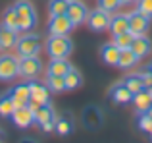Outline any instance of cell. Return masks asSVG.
<instances>
[{
    "instance_id": "1",
    "label": "cell",
    "mask_w": 152,
    "mask_h": 143,
    "mask_svg": "<svg viewBox=\"0 0 152 143\" xmlns=\"http://www.w3.org/2000/svg\"><path fill=\"white\" fill-rule=\"evenodd\" d=\"M15 12H18V31L25 33V31H33L37 25V10L29 0H18L14 4Z\"/></svg>"
},
{
    "instance_id": "2",
    "label": "cell",
    "mask_w": 152,
    "mask_h": 143,
    "mask_svg": "<svg viewBox=\"0 0 152 143\" xmlns=\"http://www.w3.org/2000/svg\"><path fill=\"white\" fill-rule=\"evenodd\" d=\"M45 49L50 58H67L73 52V41L69 35H50Z\"/></svg>"
},
{
    "instance_id": "3",
    "label": "cell",
    "mask_w": 152,
    "mask_h": 143,
    "mask_svg": "<svg viewBox=\"0 0 152 143\" xmlns=\"http://www.w3.org/2000/svg\"><path fill=\"white\" fill-rule=\"evenodd\" d=\"M42 46L45 45H42L41 35L25 31L23 35H19L15 50H18V56H37V54H41Z\"/></svg>"
},
{
    "instance_id": "4",
    "label": "cell",
    "mask_w": 152,
    "mask_h": 143,
    "mask_svg": "<svg viewBox=\"0 0 152 143\" xmlns=\"http://www.w3.org/2000/svg\"><path fill=\"white\" fill-rule=\"evenodd\" d=\"M19 75V56L4 52L0 54V81L10 83Z\"/></svg>"
},
{
    "instance_id": "5",
    "label": "cell",
    "mask_w": 152,
    "mask_h": 143,
    "mask_svg": "<svg viewBox=\"0 0 152 143\" xmlns=\"http://www.w3.org/2000/svg\"><path fill=\"white\" fill-rule=\"evenodd\" d=\"M42 68H45V64L39 58V54L37 56H19V75L27 81L37 77L42 72Z\"/></svg>"
},
{
    "instance_id": "6",
    "label": "cell",
    "mask_w": 152,
    "mask_h": 143,
    "mask_svg": "<svg viewBox=\"0 0 152 143\" xmlns=\"http://www.w3.org/2000/svg\"><path fill=\"white\" fill-rule=\"evenodd\" d=\"M110 12L102 10V8H94V10H89V15H87V25H89L91 31H94V33H102V31L108 29V25H110Z\"/></svg>"
},
{
    "instance_id": "7",
    "label": "cell",
    "mask_w": 152,
    "mask_h": 143,
    "mask_svg": "<svg viewBox=\"0 0 152 143\" xmlns=\"http://www.w3.org/2000/svg\"><path fill=\"white\" fill-rule=\"evenodd\" d=\"M54 122H56V112L50 102H45V105H41L35 110V124L41 126L42 132H52L54 130Z\"/></svg>"
},
{
    "instance_id": "8",
    "label": "cell",
    "mask_w": 152,
    "mask_h": 143,
    "mask_svg": "<svg viewBox=\"0 0 152 143\" xmlns=\"http://www.w3.org/2000/svg\"><path fill=\"white\" fill-rule=\"evenodd\" d=\"M127 18H129V31L133 35H146L148 33V27H150V15L142 14V12L139 10H133L127 14Z\"/></svg>"
},
{
    "instance_id": "9",
    "label": "cell",
    "mask_w": 152,
    "mask_h": 143,
    "mask_svg": "<svg viewBox=\"0 0 152 143\" xmlns=\"http://www.w3.org/2000/svg\"><path fill=\"white\" fill-rule=\"evenodd\" d=\"M73 29H75L73 21L66 14L50 15V19H48V33L50 35H69Z\"/></svg>"
},
{
    "instance_id": "10",
    "label": "cell",
    "mask_w": 152,
    "mask_h": 143,
    "mask_svg": "<svg viewBox=\"0 0 152 143\" xmlns=\"http://www.w3.org/2000/svg\"><path fill=\"white\" fill-rule=\"evenodd\" d=\"M81 122L87 130H98L104 122V112L100 110V106L89 105L81 114Z\"/></svg>"
},
{
    "instance_id": "11",
    "label": "cell",
    "mask_w": 152,
    "mask_h": 143,
    "mask_svg": "<svg viewBox=\"0 0 152 143\" xmlns=\"http://www.w3.org/2000/svg\"><path fill=\"white\" fill-rule=\"evenodd\" d=\"M66 15L73 21V25H81V23L87 21V15H89V8L81 2V0H69L67 4V10H66Z\"/></svg>"
},
{
    "instance_id": "12",
    "label": "cell",
    "mask_w": 152,
    "mask_h": 143,
    "mask_svg": "<svg viewBox=\"0 0 152 143\" xmlns=\"http://www.w3.org/2000/svg\"><path fill=\"white\" fill-rule=\"evenodd\" d=\"M12 122H14L18 128L27 130V128H31V126L35 124V112L27 105L25 106H18V108L14 110V114H12Z\"/></svg>"
},
{
    "instance_id": "13",
    "label": "cell",
    "mask_w": 152,
    "mask_h": 143,
    "mask_svg": "<svg viewBox=\"0 0 152 143\" xmlns=\"http://www.w3.org/2000/svg\"><path fill=\"white\" fill-rule=\"evenodd\" d=\"M8 95L12 97L15 108H18V106H25L27 102H29V99H31V95H29V81H19V83H15V85L8 91Z\"/></svg>"
},
{
    "instance_id": "14",
    "label": "cell",
    "mask_w": 152,
    "mask_h": 143,
    "mask_svg": "<svg viewBox=\"0 0 152 143\" xmlns=\"http://www.w3.org/2000/svg\"><path fill=\"white\" fill-rule=\"evenodd\" d=\"M18 39H19V31L18 29L0 23V50H12V49H15Z\"/></svg>"
},
{
    "instance_id": "15",
    "label": "cell",
    "mask_w": 152,
    "mask_h": 143,
    "mask_svg": "<svg viewBox=\"0 0 152 143\" xmlns=\"http://www.w3.org/2000/svg\"><path fill=\"white\" fill-rule=\"evenodd\" d=\"M29 95L31 101H37L39 105H45V102H50V91L46 87V83H41L35 79H29Z\"/></svg>"
},
{
    "instance_id": "16",
    "label": "cell",
    "mask_w": 152,
    "mask_h": 143,
    "mask_svg": "<svg viewBox=\"0 0 152 143\" xmlns=\"http://www.w3.org/2000/svg\"><path fill=\"white\" fill-rule=\"evenodd\" d=\"M110 99L115 105H129L131 99H133V93L127 89V85L123 81H118L110 87Z\"/></svg>"
},
{
    "instance_id": "17",
    "label": "cell",
    "mask_w": 152,
    "mask_h": 143,
    "mask_svg": "<svg viewBox=\"0 0 152 143\" xmlns=\"http://www.w3.org/2000/svg\"><path fill=\"white\" fill-rule=\"evenodd\" d=\"M108 31L112 33V37L114 35H119V33H125V31H129V18H127V14H112L110 15V25H108Z\"/></svg>"
},
{
    "instance_id": "18",
    "label": "cell",
    "mask_w": 152,
    "mask_h": 143,
    "mask_svg": "<svg viewBox=\"0 0 152 143\" xmlns=\"http://www.w3.org/2000/svg\"><path fill=\"white\" fill-rule=\"evenodd\" d=\"M100 58L104 64L108 66H118V60H119V49L114 41L110 43H104L100 46Z\"/></svg>"
},
{
    "instance_id": "19",
    "label": "cell",
    "mask_w": 152,
    "mask_h": 143,
    "mask_svg": "<svg viewBox=\"0 0 152 143\" xmlns=\"http://www.w3.org/2000/svg\"><path fill=\"white\" fill-rule=\"evenodd\" d=\"M131 102H133V106H135V110H137L139 114H142V112H146V110L152 106V95H150V91L146 89H141L139 93H135L133 95V99H131Z\"/></svg>"
},
{
    "instance_id": "20",
    "label": "cell",
    "mask_w": 152,
    "mask_h": 143,
    "mask_svg": "<svg viewBox=\"0 0 152 143\" xmlns=\"http://www.w3.org/2000/svg\"><path fill=\"white\" fill-rule=\"evenodd\" d=\"M54 130H56V133H58V136H69V133H73V130H75L73 116H71L69 112L62 114V116H56Z\"/></svg>"
},
{
    "instance_id": "21",
    "label": "cell",
    "mask_w": 152,
    "mask_h": 143,
    "mask_svg": "<svg viewBox=\"0 0 152 143\" xmlns=\"http://www.w3.org/2000/svg\"><path fill=\"white\" fill-rule=\"evenodd\" d=\"M131 50L137 54L139 58H145L150 54L152 50V45H150V39L146 35H135L133 43H131Z\"/></svg>"
},
{
    "instance_id": "22",
    "label": "cell",
    "mask_w": 152,
    "mask_h": 143,
    "mask_svg": "<svg viewBox=\"0 0 152 143\" xmlns=\"http://www.w3.org/2000/svg\"><path fill=\"white\" fill-rule=\"evenodd\" d=\"M139 62H141V58H139L131 49H123V50H119L118 68H121V70H131V68H135Z\"/></svg>"
},
{
    "instance_id": "23",
    "label": "cell",
    "mask_w": 152,
    "mask_h": 143,
    "mask_svg": "<svg viewBox=\"0 0 152 143\" xmlns=\"http://www.w3.org/2000/svg\"><path fill=\"white\" fill-rule=\"evenodd\" d=\"M123 83L127 85V89L131 91V93H139L141 89H145V79H142L141 72H131V74H127L125 77H123Z\"/></svg>"
},
{
    "instance_id": "24",
    "label": "cell",
    "mask_w": 152,
    "mask_h": 143,
    "mask_svg": "<svg viewBox=\"0 0 152 143\" xmlns=\"http://www.w3.org/2000/svg\"><path fill=\"white\" fill-rule=\"evenodd\" d=\"M73 66L67 58H50V64H48V74L54 75H66Z\"/></svg>"
},
{
    "instance_id": "25",
    "label": "cell",
    "mask_w": 152,
    "mask_h": 143,
    "mask_svg": "<svg viewBox=\"0 0 152 143\" xmlns=\"http://www.w3.org/2000/svg\"><path fill=\"white\" fill-rule=\"evenodd\" d=\"M64 81H66V91H75V89H79V87L83 85V75L75 68H71L66 75H64Z\"/></svg>"
},
{
    "instance_id": "26",
    "label": "cell",
    "mask_w": 152,
    "mask_h": 143,
    "mask_svg": "<svg viewBox=\"0 0 152 143\" xmlns=\"http://www.w3.org/2000/svg\"><path fill=\"white\" fill-rule=\"evenodd\" d=\"M46 87H48L50 93H62L66 91V81H64V75H54V74H46Z\"/></svg>"
},
{
    "instance_id": "27",
    "label": "cell",
    "mask_w": 152,
    "mask_h": 143,
    "mask_svg": "<svg viewBox=\"0 0 152 143\" xmlns=\"http://www.w3.org/2000/svg\"><path fill=\"white\" fill-rule=\"evenodd\" d=\"M14 110H15V105H14V101H12V97L8 93L2 95V97H0V116L2 118H12Z\"/></svg>"
},
{
    "instance_id": "28",
    "label": "cell",
    "mask_w": 152,
    "mask_h": 143,
    "mask_svg": "<svg viewBox=\"0 0 152 143\" xmlns=\"http://www.w3.org/2000/svg\"><path fill=\"white\" fill-rule=\"evenodd\" d=\"M135 35L131 33V31H125V33H119V35H114V43L118 45L119 50L123 49H131V43H133Z\"/></svg>"
},
{
    "instance_id": "29",
    "label": "cell",
    "mask_w": 152,
    "mask_h": 143,
    "mask_svg": "<svg viewBox=\"0 0 152 143\" xmlns=\"http://www.w3.org/2000/svg\"><path fill=\"white\" fill-rule=\"evenodd\" d=\"M2 23L8 27H14V29H18V12H15L14 6L6 8L2 14Z\"/></svg>"
},
{
    "instance_id": "30",
    "label": "cell",
    "mask_w": 152,
    "mask_h": 143,
    "mask_svg": "<svg viewBox=\"0 0 152 143\" xmlns=\"http://www.w3.org/2000/svg\"><path fill=\"white\" fill-rule=\"evenodd\" d=\"M69 0H50L48 2V14L50 15H58V14H66Z\"/></svg>"
},
{
    "instance_id": "31",
    "label": "cell",
    "mask_w": 152,
    "mask_h": 143,
    "mask_svg": "<svg viewBox=\"0 0 152 143\" xmlns=\"http://www.w3.org/2000/svg\"><path fill=\"white\" fill-rule=\"evenodd\" d=\"M139 130L145 133H150L152 132V116L148 112H142L139 114Z\"/></svg>"
},
{
    "instance_id": "32",
    "label": "cell",
    "mask_w": 152,
    "mask_h": 143,
    "mask_svg": "<svg viewBox=\"0 0 152 143\" xmlns=\"http://www.w3.org/2000/svg\"><path fill=\"white\" fill-rule=\"evenodd\" d=\"M96 6L102 8V10H106V12H110V14H114V12L121 6V2H119V0H96Z\"/></svg>"
},
{
    "instance_id": "33",
    "label": "cell",
    "mask_w": 152,
    "mask_h": 143,
    "mask_svg": "<svg viewBox=\"0 0 152 143\" xmlns=\"http://www.w3.org/2000/svg\"><path fill=\"white\" fill-rule=\"evenodd\" d=\"M137 10L152 18V0H137Z\"/></svg>"
},
{
    "instance_id": "34",
    "label": "cell",
    "mask_w": 152,
    "mask_h": 143,
    "mask_svg": "<svg viewBox=\"0 0 152 143\" xmlns=\"http://www.w3.org/2000/svg\"><path fill=\"white\" fill-rule=\"evenodd\" d=\"M141 75H142V79H145V85H146V87L152 85V64L145 66V68L141 70Z\"/></svg>"
},
{
    "instance_id": "35",
    "label": "cell",
    "mask_w": 152,
    "mask_h": 143,
    "mask_svg": "<svg viewBox=\"0 0 152 143\" xmlns=\"http://www.w3.org/2000/svg\"><path fill=\"white\" fill-rule=\"evenodd\" d=\"M121 6H131V4H137V0H119Z\"/></svg>"
},
{
    "instance_id": "36",
    "label": "cell",
    "mask_w": 152,
    "mask_h": 143,
    "mask_svg": "<svg viewBox=\"0 0 152 143\" xmlns=\"http://www.w3.org/2000/svg\"><path fill=\"white\" fill-rule=\"evenodd\" d=\"M0 139H2V132H0Z\"/></svg>"
}]
</instances>
